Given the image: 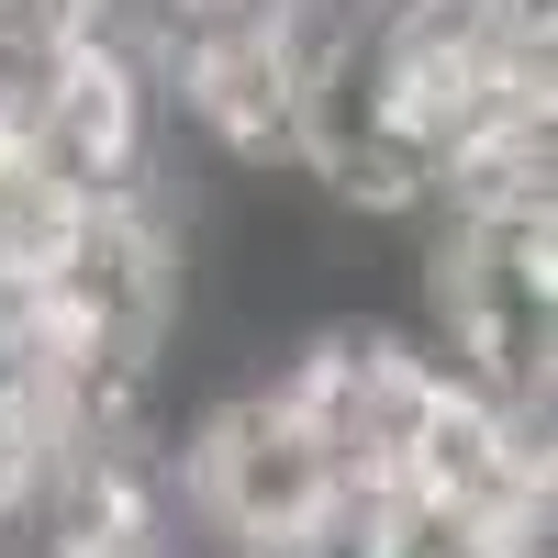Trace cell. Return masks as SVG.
Here are the masks:
<instances>
[{
	"instance_id": "cell-1",
	"label": "cell",
	"mask_w": 558,
	"mask_h": 558,
	"mask_svg": "<svg viewBox=\"0 0 558 558\" xmlns=\"http://www.w3.org/2000/svg\"><path fill=\"white\" fill-rule=\"evenodd\" d=\"M168 492L179 514H202L246 558H302L347 502L336 447L313 436V413L279 391V368H213L168 413Z\"/></svg>"
},
{
	"instance_id": "cell-2",
	"label": "cell",
	"mask_w": 558,
	"mask_h": 558,
	"mask_svg": "<svg viewBox=\"0 0 558 558\" xmlns=\"http://www.w3.org/2000/svg\"><path fill=\"white\" fill-rule=\"evenodd\" d=\"M34 470H45V402H23V391H0V525L23 514V492H34Z\"/></svg>"
}]
</instances>
